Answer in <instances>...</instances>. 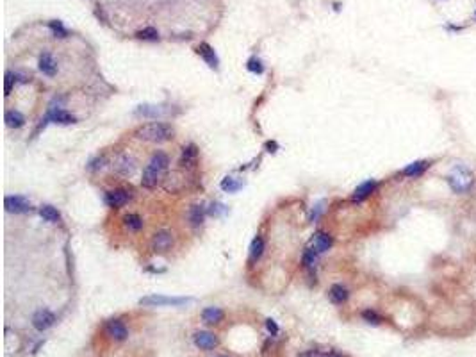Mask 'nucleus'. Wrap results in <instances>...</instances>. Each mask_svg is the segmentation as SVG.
Returning a JSON list of instances; mask_svg holds the SVG:
<instances>
[{"label": "nucleus", "instance_id": "nucleus-27", "mask_svg": "<svg viewBox=\"0 0 476 357\" xmlns=\"http://www.w3.org/2000/svg\"><path fill=\"white\" fill-rule=\"evenodd\" d=\"M50 29H52V33H54L56 38H66V36H68V31H66V29L63 27L61 22H57V20L50 22Z\"/></svg>", "mask_w": 476, "mask_h": 357}, {"label": "nucleus", "instance_id": "nucleus-15", "mask_svg": "<svg viewBox=\"0 0 476 357\" xmlns=\"http://www.w3.org/2000/svg\"><path fill=\"white\" fill-rule=\"evenodd\" d=\"M196 52L204 57V61H205L210 68H216V66H218V56H216L214 48L210 47V45H207V43H200V45L196 47Z\"/></svg>", "mask_w": 476, "mask_h": 357}, {"label": "nucleus", "instance_id": "nucleus-20", "mask_svg": "<svg viewBox=\"0 0 476 357\" xmlns=\"http://www.w3.org/2000/svg\"><path fill=\"white\" fill-rule=\"evenodd\" d=\"M328 296H330V300L334 302V304H342V302L348 300L350 293H348V289H346L342 284H334V286L328 289Z\"/></svg>", "mask_w": 476, "mask_h": 357}, {"label": "nucleus", "instance_id": "nucleus-18", "mask_svg": "<svg viewBox=\"0 0 476 357\" xmlns=\"http://www.w3.org/2000/svg\"><path fill=\"white\" fill-rule=\"evenodd\" d=\"M114 168H116L118 174H122V175H125V177H127V175L134 174L136 163H134V159H132V157H129V155H122V157L116 161Z\"/></svg>", "mask_w": 476, "mask_h": 357}, {"label": "nucleus", "instance_id": "nucleus-23", "mask_svg": "<svg viewBox=\"0 0 476 357\" xmlns=\"http://www.w3.org/2000/svg\"><path fill=\"white\" fill-rule=\"evenodd\" d=\"M39 214H41L43 220L50 221V223H57V221H59V218H61L59 211H57L56 207H52V206H41V207H39Z\"/></svg>", "mask_w": 476, "mask_h": 357}, {"label": "nucleus", "instance_id": "nucleus-22", "mask_svg": "<svg viewBox=\"0 0 476 357\" xmlns=\"http://www.w3.org/2000/svg\"><path fill=\"white\" fill-rule=\"evenodd\" d=\"M204 218H205V209L200 204L191 206V209H189V221H191V225L200 227L204 223Z\"/></svg>", "mask_w": 476, "mask_h": 357}, {"label": "nucleus", "instance_id": "nucleus-17", "mask_svg": "<svg viewBox=\"0 0 476 357\" xmlns=\"http://www.w3.org/2000/svg\"><path fill=\"white\" fill-rule=\"evenodd\" d=\"M428 161H415V163H412V165L402 170V175H405V177H419V175H423L428 170Z\"/></svg>", "mask_w": 476, "mask_h": 357}, {"label": "nucleus", "instance_id": "nucleus-3", "mask_svg": "<svg viewBox=\"0 0 476 357\" xmlns=\"http://www.w3.org/2000/svg\"><path fill=\"white\" fill-rule=\"evenodd\" d=\"M446 180H448L449 188L453 189L455 193H467L471 191V188L475 186V175L469 172L467 168H464V166H457V168L453 170L451 174L446 177Z\"/></svg>", "mask_w": 476, "mask_h": 357}, {"label": "nucleus", "instance_id": "nucleus-28", "mask_svg": "<svg viewBox=\"0 0 476 357\" xmlns=\"http://www.w3.org/2000/svg\"><path fill=\"white\" fill-rule=\"evenodd\" d=\"M316 261H317V252L312 249H308L304 254V264L307 268H314L316 266Z\"/></svg>", "mask_w": 476, "mask_h": 357}, {"label": "nucleus", "instance_id": "nucleus-11", "mask_svg": "<svg viewBox=\"0 0 476 357\" xmlns=\"http://www.w3.org/2000/svg\"><path fill=\"white\" fill-rule=\"evenodd\" d=\"M332 243H334V241H332V236L327 234V232H323V230H317L316 234H314L312 241H310L312 250H316L317 254H323V252L330 250Z\"/></svg>", "mask_w": 476, "mask_h": 357}, {"label": "nucleus", "instance_id": "nucleus-1", "mask_svg": "<svg viewBox=\"0 0 476 357\" xmlns=\"http://www.w3.org/2000/svg\"><path fill=\"white\" fill-rule=\"evenodd\" d=\"M170 165V157L164 152H155L150 157L148 165H146L145 172H143V178H141V186L146 189L155 188L161 180H163L166 170Z\"/></svg>", "mask_w": 476, "mask_h": 357}, {"label": "nucleus", "instance_id": "nucleus-7", "mask_svg": "<svg viewBox=\"0 0 476 357\" xmlns=\"http://www.w3.org/2000/svg\"><path fill=\"white\" fill-rule=\"evenodd\" d=\"M193 341H195L196 347L202 348V350H212V348H216L218 347V343H220L218 336H214V334L209 332V330H198V332H195Z\"/></svg>", "mask_w": 476, "mask_h": 357}, {"label": "nucleus", "instance_id": "nucleus-16", "mask_svg": "<svg viewBox=\"0 0 476 357\" xmlns=\"http://www.w3.org/2000/svg\"><path fill=\"white\" fill-rule=\"evenodd\" d=\"M196 159H198V148L196 145H187L184 146L182 150V157H180V165L186 166V168H193L196 165Z\"/></svg>", "mask_w": 476, "mask_h": 357}, {"label": "nucleus", "instance_id": "nucleus-26", "mask_svg": "<svg viewBox=\"0 0 476 357\" xmlns=\"http://www.w3.org/2000/svg\"><path fill=\"white\" fill-rule=\"evenodd\" d=\"M136 38L145 39V41H157V39H159V33H157V29L146 27V29H143V31H139V33L136 34Z\"/></svg>", "mask_w": 476, "mask_h": 357}, {"label": "nucleus", "instance_id": "nucleus-29", "mask_svg": "<svg viewBox=\"0 0 476 357\" xmlns=\"http://www.w3.org/2000/svg\"><path fill=\"white\" fill-rule=\"evenodd\" d=\"M362 318H364L368 323H373V325L382 323V316L376 315V313H374V311H371V309H366L364 313H362Z\"/></svg>", "mask_w": 476, "mask_h": 357}, {"label": "nucleus", "instance_id": "nucleus-12", "mask_svg": "<svg viewBox=\"0 0 476 357\" xmlns=\"http://www.w3.org/2000/svg\"><path fill=\"white\" fill-rule=\"evenodd\" d=\"M39 70H41V73H45L48 77H54L57 73V63L52 57L50 52H43L39 56Z\"/></svg>", "mask_w": 476, "mask_h": 357}, {"label": "nucleus", "instance_id": "nucleus-14", "mask_svg": "<svg viewBox=\"0 0 476 357\" xmlns=\"http://www.w3.org/2000/svg\"><path fill=\"white\" fill-rule=\"evenodd\" d=\"M376 180H366V182H362L359 186V188L353 191V197H351V200L353 202H362V200H366V198L371 195V193H374V189H376Z\"/></svg>", "mask_w": 476, "mask_h": 357}, {"label": "nucleus", "instance_id": "nucleus-31", "mask_svg": "<svg viewBox=\"0 0 476 357\" xmlns=\"http://www.w3.org/2000/svg\"><path fill=\"white\" fill-rule=\"evenodd\" d=\"M14 82H16V75H14V73H11V71H7V73H5V86H4L5 95L11 93V89H13Z\"/></svg>", "mask_w": 476, "mask_h": 357}, {"label": "nucleus", "instance_id": "nucleus-2", "mask_svg": "<svg viewBox=\"0 0 476 357\" xmlns=\"http://www.w3.org/2000/svg\"><path fill=\"white\" fill-rule=\"evenodd\" d=\"M136 138L141 141H148V143H163L173 138L171 125L163 122H152L141 125L139 129H136Z\"/></svg>", "mask_w": 476, "mask_h": 357}, {"label": "nucleus", "instance_id": "nucleus-25", "mask_svg": "<svg viewBox=\"0 0 476 357\" xmlns=\"http://www.w3.org/2000/svg\"><path fill=\"white\" fill-rule=\"evenodd\" d=\"M123 223H125V227H129L131 230L143 229V218H141L139 214H127V216L123 218Z\"/></svg>", "mask_w": 476, "mask_h": 357}, {"label": "nucleus", "instance_id": "nucleus-9", "mask_svg": "<svg viewBox=\"0 0 476 357\" xmlns=\"http://www.w3.org/2000/svg\"><path fill=\"white\" fill-rule=\"evenodd\" d=\"M5 211L14 213V214H22V213H29L33 209L31 202H27L24 197H5L4 200Z\"/></svg>", "mask_w": 476, "mask_h": 357}, {"label": "nucleus", "instance_id": "nucleus-8", "mask_svg": "<svg viewBox=\"0 0 476 357\" xmlns=\"http://www.w3.org/2000/svg\"><path fill=\"white\" fill-rule=\"evenodd\" d=\"M105 334L109 338L116 339V341H125L129 338V330H127L122 320H109L105 323Z\"/></svg>", "mask_w": 476, "mask_h": 357}, {"label": "nucleus", "instance_id": "nucleus-32", "mask_svg": "<svg viewBox=\"0 0 476 357\" xmlns=\"http://www.w3.org/2000/svg\"><path fill=\"white\" fill-rule=\"evenodd\" d=\"M239 186H241V184H234V180H232V178H229V177H227L223 182H221V188H223L225 191H238Z\"/></svg>", "mask_w": 476, "mask_h": 357}, {"label": "nucleus", "instance_id": "nucleus-5", "mask_svg": "<svg viewBox=\"0 0 476 357\" xmlns=\"http://www.w3.org/2000/svg\"><path fill=\"white\" fill-rule=\"evenodd\" d=\"M187 302H189V298H171V296L152 295V296L141 298L139 304L141 306H148V307H161V306H184V304H187Z\"/></svg>", "mask_w": 476, "mask_h": 357}, {"label": "nucleus", "instance_id": "nucleus-33", "mask_svg": "<svg viewBox=\"0 0 476 357\" xmlns=\"http://www.w3.org/2000/svg\"><path fill=\"white\" fill-rule=\"evenodd\" d=\"M266 327H268V330H270L271 334H276V332H278V325H276L271 318L266 320Z\"/></svg>", "mask_w": 476, "mask_h": 357}, {"label": "nucleus", "instance_id": "nucleus-35", "mask_svg": "<svg viewBox=\"0 0 476 357\" xmlns=\"http://www.w3.org/2000/svg\"><path fill=\"white\" fill-rule=\"evenodd\" d=\"M221 357H227V356H221Z\"/></svg>", "mask_w": 476, "mask_h": 357}, {"label": "nucleus", "instance_id": "nucleus-19", "mask_svg": "<svg viewBox=\"0 0 476 357\" xmlns=\"http://www.w3.org/2000/svg\"><path fill=\"white\" fill-rule=\"evenodd\" d=\"M223 316H225L223 311L220 307H205V309L202 311V320L209 325L220 323L221 320H223Z\"/></svg>", "mask_w": 476, "mask_h": 357}, {"label": "nucleus", "instance_id": "nucleus-4", "mask_svg": "<svg viewBox=\"0 0 476 357\" xmlns=\"http://www.w3.org/2000/svg\"><path fill=\"white\" fill-rule=\"evenodd\" d=\"M150 247H152V250H154L155 254H166L173 247V234L170 230H159V232L154 234V238H152Z\"/></svg>", "mask_w": 476, "mask_h": 357}, {"label": "nucleus", "instance_id": "nucleus-21", "mask_svg": "<svg viewBox=\"0 0 476 357\" xmlns=\"http://www.w3.org/2000/svg\"><path fill=\"white\" fill-rule=\"evenodd\" d=\"M24 123H25V116L20 111H7L5 113V125L7 127H11V129H20V127H24Z\"/></svg>", "mask_w": 476, "mask_h": 357}, {"label": "nucleus", "instance_id": "nucleus-24", "mask_svg": "<svg viewBox=\"0 0 476 357\" xmlns=\"http://www.w3.org/2000/svg\"><path fill=\"white\" fill-rule=\"evenodd\" d=\"M262 252H264V240H262L261 236H257L255 240L252 241V247H250V257H252V261H257L262 255Z\"/></svg>", "mask_w": 476, "mask_h": 357}, {"label": "nucleus", "instance_id": "nucleus-10", "mask_svg": "<svg viewBox=\"0 0 476 357\" xmlns=\"http://www.w3.org/2000/svg\"><path fill=\"white\" fill-rule=\"evenodd\" d=\"M129 200H131V193L125 191V189H120V188L112 189V191H107V195H105V202H107L111 207H114V209L123 207Z\"/></svg>", "mask_w": 476, "mask_h": 357}, {"label": "nucleus", "instance_id": "nucleus-34", "mask_svg": "<svg viewBox=\"0 0 476 357\" xmlns=\"http://www.w3.org/2000/svg\"><path fill=\"white\" fill-rule=\"evenodd\" d=\"M325 357H342V356L337 352H328V354H325Z\"/></svg>", "mask_w": 476, "mask_h": 357}, {"label": "nucleus", "instance_id": "nucleus-6", "mask_svg": "<svg viewBox=\"0 0 476 357\" xmlns=\"http://www.w3.org/2000/svg\"><path fill=\"white\" fill-rule=\"evenodd\" d=\"M56 323V315L48 309H39L34 313L33 316V327L37 330V332H45L50 327H54Z\"/></svg>", "mask_w": 476, "mask_h": 357}, {"label": "nucleus", "instance_id": "nucleus-13", "mask_svg": "<svg viewBox=\"0 0 476 357\" xmlns=\"http://www.w3.org/2000/svg\"><path fill=\"white\" fill-rule=\"evenodd\" d=\"M56 122V123H61V125H70V123H75L77 120H75V116H71L68 111H65V109H54V111H50V113L47 114V118L45 120H41V122Z\"/></svg>", "mask_w": 476, "mask_h": 357}, {"label": "nucleus", "instance_id": "nucleus-30", "mask_svg": "<svg viewBox=\"0 0 476 357\" xmlns=\"http://www.w3.org/2000/svg\"><path fill=\"white\" fill-rule=\"evenodd\" d=\"M248 70L252 71V73H259L261 75L262 71H264V66H262V63H261V59H257V57H252L250 61H248Z\"/></svg>", "mask_w": 476, "mask_h": 357}]
</instances>
